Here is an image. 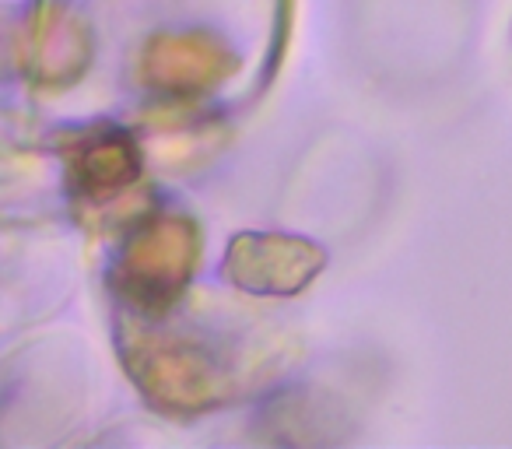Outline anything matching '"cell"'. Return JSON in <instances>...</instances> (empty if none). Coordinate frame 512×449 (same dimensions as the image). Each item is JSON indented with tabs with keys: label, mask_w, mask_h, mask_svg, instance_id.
Segmentation results:
<instances>
[{
	"label": "cell",
	"mask_w": 512,
	"mask_h": 449,
	"mask_svg": "<svg viewBox=\"0 0 512 449\" xmlns=\"http://www.w3.org/2000/svg\"><path fill=\"white\" fill-rule=\"evenodd\" d=\"M120 355L137 390L169 414H204L242 397L274 355L249 320L228 313H186L183 302L162 316L123 313Z\"/></svg>",
	"instance_id": "obj_1"
},
{
	"label": "cell",
	"mask_w": 512,
	"mask_h": 449,
	"mask_svg": "<svg viewBox=\"0 0 512 449\" xmlns=\"http://www.w3.org/2000/svg\"><path fill=\"white\" fill-rule=\"evenodd\" d=\"M200 225L186 214H155L120 246L113 292L123 313L162 316L186 299L200 267Z\"/></svg>",
	"instance_id": "obj_2"
},
{
	"label": "cell",
	"mask_w": 512,
	"mask_h": 449,
	"mask_svg": "<svg viewBox=\"0 0 512 449\" xmlns=\"http://www.w3.org/2000/svg\"><path fill=\"white\" fill-rule=\"evenodd\" d=\"M327 267V250L295 232H235L221 260V278L253 299H292Z\"/></svg>",
	"instance_id": "obj_3"
},
{
	"label": "cell",
	"mask_w": 512,
	"mask_h": 449,
	"mask_svg": "<svg viewBox=\"0 0 512 449\" xmlns=\"http://www.w3.org/2000/svg\"><path fill=\"white\" fill-rule=\"evenodd\" d=\"M235 71V57L211 32H155L137 60V78L151 92L193 99L218 88Z\"/></svg>",
	"instance_id": "obj_4"
},
{
	"label": "cell",
	"mask_w": 512,
	"mask_h": 449,
	"mask_svg": "<svg viewBox=\"0 0 512 449\" xmlns=\"http://www.w3.org/2000/svg\"><path fill=\"white\" fill-rule=\"evenodd\" d=\"M141 148L127 130H88L67 148V172L81 200H109L141 179Z\"/></svg>",
	"instance_id": "obj_5"
}]
</instances>
